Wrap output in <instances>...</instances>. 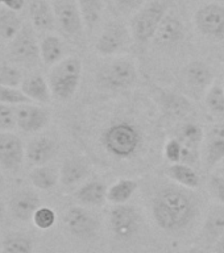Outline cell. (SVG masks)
<instances>
[{"label":"cell","instance_id":"1","mask_svg":"<svg viewBox=\"0 0 224 253\" xmlns=\"http://www.w3.org/2000/svg\"><path fill=\"white\" fill-rule=\"evenodd\" d=\"M195 198L182 186H165L156 193L152 201V215L158 228L166 233L185 231L197 217Z\"/></svg>","mask_w":224,"mask_h":253},{"label":"cell","instance_id":"2","mask_svg":"<svg viewBox=\"0 0 224 253\" xmlns=\"http://www.w3.org/2000/svg\"><path fill=\"white\" fill-rule=\"evenodd\" d=\"M102 142L111 156L127 160L134 157L141 148L142 137L136 126L128 122H118L103 132Z\"/></svg>","mask_w":224,"mask_h":253},{"label":"cell","instance_id":"3","mask_svg":"<svg viewBox=\"0 0 224 253\" xmlns=\"http://www.w3.org/2000/svg\"><path fill=\"white\" fill-rule=\"evenodd\" d=\"M166 11H168L166 1L154 0L134 13L130 24L134 43H137L138 46H145L150 41H153L154 35L162 19L165 17Z\"/></svg>","mask_w":224,"mask_h":253},{"label":"cell","instance_id":"4","mask_svg":"<svg viewBox=\"0 0 224 253\" xmlns=\"http://www.w3.org/2000/svg\"><path fill=\"white\" fill-rule=\"evenodd\" d=\"M82 75V62L77 57H67L53 66L49 75L51 94L58 100H67L77 92Z\"/></svg>","mask_w":224,"mask_h":253},{"label":"cell","instance_id":"5","mask_svg":"<svg viewBox=\"0 0 224 253\" xmlns=\"http://www.w3.org/2000/svg\"><path fill=\"white\" fill-rule=\"evenodd\" d=\"M137 69L131 59L118 58L99 70L98 82L107 90H127L137 81Z\"/></svg>","mask_w":224,"mask_h":253},{"label":"cell","instance_id":"6","mask_svg":"<svg viewBox=\"0 0 224 253\" xmlns=\"http://www.w3.org/2000/svg\"><path fill=\"white\" fill-rule=\"evenodd\" d=\"M9 57L12 61L24 66H36L41 61L40 43L31 25L24 24L19 33L11 40Z\"/></svg>","mask_w":224,"mask_h":253},{"label":"cell","instance_id":"7","mask_svg":"<svg viewBox=\"0 0 224 253\" xmlns=\"http://www.w3.org/2000/svg\"><path fill=\"white\" fill-rule=\"evenodd\" d=\"M141 217L137 209L128 203L114 205L110 211V228L119 241H128L137 235Z\"/></svg>","mask_w":224,"mask_h":253},{"label":"cell","instance_id":"8","mask_svg":"<svg viewBox=\"0 0 224 253\" xmlns=\"http://www.w3.org/2000/svg\"><path fill=\"white\" fill-rule=\"evenodd\" d=\"M134 41L131 29L122 21H108L96 40L95 49L100 55H114L122 53Z\"/></svg>","mask_w":224,"mask_h":253},{"label":"cell","instance_id":"9","mask_svg":"<svg viewBox=\"0 0 224 253\" xmlns=\"http://www.w3.org/2000/svg\"><path fill=\"white\" fill-rule=\"evenodd\" d=\"M66 229L77 239L90 240L96 236L100 223L94 213L81 206H74L67 210L65 215Z\"/></svg>","mask_w":224,"mask_h":253},{"label":"cell","instance_id":"10","mask_svg":"<svg viewBox=\"0 0 224 253\" xmlns=\"http://www.w3.org/2000/svg\"><path fill=\"white\" fill-rule=\"evenodd\" d=\"M176 137L182 144V164L194 166L201 157V146L205 140V132L199 124L193 122L182 123Z\"/></svg>","mask_w":224,"mask_h":253},{"label":"cell","instance_id":"11","mask_svg":"<svg viewBox=\"0 0 224 253\" xmlns=\"http://www.w3.org/2000/svg\"><path fill=\"white\" fill-rule=\"evenodd\" d=\"M195 25L202 35L213 40H224V7L221 4H206L195 12Z\"/></svg>","mask_w":224,"mask_h":253},{"label":"cell","instance_id":"12","mask_svg":"<svg viewBox=\"0 0 224 253\" xmlns=\"http://www.w3.org/2000/svg\"><path fill=\"white\" fill-rule=\"evenodd\" d=\"M55 21L59 29L69 37H78L82 35L83 25L82 16L79 12L78 1L75 0H55L53 5Z\"/></svg>","mask_w":224,"mask_h":253},{"label":"cell","instance_id":"13","mask_svg":"<svg viewBox=\"0 0 224 253\" xmlns=\"http://www.w3.org/2000/svg\"><path fill=\"white\" fill-rule=\"evenodd\" d=\"M186 28L177 16L168 15L162 19L153 37L154 46L162 50H170L185 40Z\"/></svg>","mask_w":224,"mask_h":253},{"label":"cell","instance_id":"14","mask_svg":"<svg viewBox=\"0 0 224 253\" xmlns=\"http://www.w3.org/2000/svg\"><path fill=\"white\" fill-rule=\"evenodd\" d=\"M182 78L190 94L199 98L213 84L214 73L206 62L193 61L182 70Z\"/></svg>","mask_w":224,"mask_h":253},{"label":"cell","instance_id":"15","mask_svg":"<svg viewBox=\"0 0 224 253\" xmlns=\"http://www.w3.org/2000/svg\"><path fill=\"white\" fill-rule=\"evenodd\" d=\"M25 149L23 141L16 134L1 132L0 133V165L8 171L16 173L23 165Z\"/></svg>","mask_w":224,"mask_h":253},{"label":"cell","instance_id":"16","mask_svg":"<svg viewBox=\"0 0 224 253\" xmlns=\"http://www.w3.org/2000/svg\"><path fill=\"white\" fill-rule=\"evenodd\" d=\"M50 120V112L44 107L32 103L21 104L16 110V126L27 133H35L46 126Z\"/></svg>","mask_w":224,"mask_h":253},{"label":"cell","instance_id":"17","mask_svg":"<svg viewBox=\"0 0 224 253\" xmlns=\"http://www.w3.org/2000/svg\"><path fill=\"white\" fill-rule=\"evenodd\" d=\"M41 206V199L32 190H20L12 195L9 201V211L12 216L20 221H29Z\"/></svg>","mask_w":224,"mask_h":253},{"label":"cell","instance_id":"18","mask_svg":"<svg viewBox=\"0 0 224 253\" xmlns=\"http://www.w3.org/2000/svg\"><path fill=\"white\" fill-rule=\"evenodd\" d=\"M206 166L213 169L224 160V122L210 126L206 133Z\"/></svg>","mask_w":224,"mask_h":253},{"label":"cell","instance_id":"19","mask_svg":"<svg viewBox=\"0 0 224 253\" xmlns=\"http://www.w3.org/2000/svg\"><path fill=\"white\" fill-rule=\"evenodd\" d=\"M224 236V205L215 203L210 207L201 231V239L206 244H217Z\"/></svg>","mask_w":224,"mask_h":253},{"label":"cell","instance_id":"20","mask_svg":"<svg viewBox=\"0 0 224 253\" xmlns=\"http://www.w3.org/2000/svg\"><path fill=\"white\" fill-rule=\"evenodd\" d=\"M160 103L162 110L165 111L168 116L177 120L187 118L193 112V104L187 96L177 92H168L161 91L160 92Z\"/></svg>","mask_w":224,"mask_h":253},{"label":"cell","instance_id":"21","mask_svg":"<svg viewBox=\"0 0 224 253\" xmlns=\"http://www.w3.org/2000/svg\"><path fill=\"white\" fill-rule=\"evenodd\" d=\"M25 154L32 165H46L57 154V142L49 137L35 138L28 144Z\"/></svg>","mask_w":224,"mask_h":253},{"label":"cell","instance_id":"22","mask_svg":"<svg viewBox=\"0 0 224 253\" xmlns=\"http://www.w3.org/2000/svg\"><path fill=\"white\" fill-rule=\"evenodd\" d=\"M29 19L37 31H53L55 27L54 9L46 0H32L29 4Z\"/></svg>","mask_w":224,"mask_h":253},{"label":"cell","instance_id":"23","mask_svg":"<svg viewBox=\"0 0 224 253\" xmlns=\"http://www.w3.org/2000/svg\"><path fill=\"white\" fill-rule=\"evenodd\" d=\"M165 175L176 182L178 186H182L185 189L193 190L201 186L199 174L194 169V166L187 165V164H182V162L172 164L165 169Z\"/></svg>","mask_w":224,"mask_h":253},{"label":"cell","instance_id":"24","mask_svg":"<svg viewBox=\"0 0 224 253\" xmlns=\"http://www.w3.org/2000/svg\"><path fill=\"white\" fill-rule=\"evenodd\" d=\"M20 87H21L24 95L31 99L32 102L46 104L50 102L51 96H53L49 83L43 75L40 74L29 75L28 78L24 79Z\"/></svg>","mask_w":224,"mask_h":253},{"label":"cell","instance_id":"25","mask_svg":"<svg viewBox=\"0 0 224 253\" xmlns=\"http://www.w3.org/2000/svg\"><path fill=\"white\" fill-rule=\"evenodd\" d=\"M107 191L104 182L94 179L86 182L75 191V199L86 206H102L107 201Z\"/></svg>","mask_w":224,"mask_h":253},{"label":"cell","instance_id":"26","mask_svg":"<svg viewBox=\"0 0 224 253\" xmlns=\"http://www.w3.org/2000/svg\"><path fill=\"white\" fill-rule=\"evenodd\" d=\"M89 174V165L79 157H69L59 169V181L65 186H73Z\"/></svg>","mask_w":224,"mask_h":253},{"label":"cell","instance_id":"27","mask_svg":"<svg viewBox=\"0 0 224 253\" xmlns=\"http://www.w3.org/2000/svg\"><path fill=\"white\" fill-rule=\"evenodd\" d=\"M41 61L47 66H54L63 57V43L58 36L47 35L40 42Z\"/></svg>","mask_w":224,"mask_h":253},{"label":"cell","instance_id":"28","mask_svg":"<svg viewBox=\"0 0 224 253\" xmlns=\"http://www.w3.org/2000/svg\"><path fill=\"white\" fill-rule=\"evenodd\" d=\"M138 182L131 178H120L114 185L108 187L107 201L112 205H124L128 203L134 191L137 190Z\"/></svg>","mask_w":224,"mask_h":253},{"label":"cell","instance_id":"29","mask_svg":"<svg viewBox=\"0 0 224 253\" xmlns=\"http://www.w3.org/2000/svg\"><path fill=\"white\" fill-rule=\"evenodd\" d=\"M29 179L36 189L47 191V190L54 189L57 186L59 181V171H57L55 168L49 166L47 164L36 166L29 173Z\"/></svg>","mask_w":224,"mask_h":253},{"label":"cell","instance_id":"30","mask_svg":"<svg viewBox=\"0 0 224 253\" xmlns=\"http://www.w3.org/2000/svg\"><path fill=\"white\" fill-rule=\"evenodd\" d=\"M77 1H78L85 29L92 32L102 19L103 1L102 0H77Z\"/></svg>","mask_w":224,"mask_h":253},{"label":"cell","instance_id":"31","mask_svg":"<svg viewBox=\"0 0 224 253\" xmlns=\"http://www.w3.org/2000/svg\"><path fill=\"white\" fill-rule=\"evenodd\" d=\"M21 17L17 12L8 8H0V37L4 40H12L23 28Z\"/></svg>","mask_w":224,"mask_h":253},{"label":"cell","instance_id":"32","mask_svg":"<svg viewBox=\"0 0 224 253\" xmlns=\"http://www.w3.org/2000/svg\"><path fill=\"white\" fill-rule=\"evenodd\" d=\"M33 241L23 233H11L3 240L1 253H32Z\"/></svg>","mask_w":224,"mask_h":253},{"label":"cell","instance_id":"33","mask_svg":"<svg viewBox=\"0 0 224 253\" xmlns=\"http://www.w3.org/2000/svg\"><path fill=\"white\" fill-rule=\"evenodd\" d=\"M205 106L211 115H224V87L221 84H211L205 94Z\"/></svg>","mask_w":224,"mask_h":253},{"label":"cell","instance_id":"34","mask_svg":"<svg viewBox=\"0 0 224 253\" xmlns=\"http://www.w3.org/2000/svg\"><path fill=\"white\" fill-rule=\"evenodd\" d=\"M32 103L28 96L24 95L21 90H17L15 87L0 86V104H8V106H21Z\"/></svg>","mask_w":224,"mask_h":253},{"label":"cell","instance_id":"35","mask_svg":"<svg viewBox=\"0 0 224 253\" xmlns=\"http://www.w3.org/2000/svg\"><path fill=\"white\" fill-rule=\"evenodd\" d=\"M24 78L21 71L12 65H0V86L15 87L21 86Z\"/></svg>","mask_w":224,"mask_h":253},{"label":"cell","instance_id":"36","mask_svg":"<svg viewBox=\"0 0 224 253\" xmlns=\"http://www.w3.org/2000/svg\"><path fill=\"white\" fill-rule=\"evenodd\" d=\"M32 221L35 225L40 229H50L57 221V215H55L54 210L46 206H40L39 210L36 211L33 215Z\"/></svg>","mask_w":224,"mask_h":253},{"label":"cell","instance_id":"37","mask_svg":"<svg viewBox=\"0 0 224 253\" xmlns=\"http://www.w3.org/2000/svg\"><path fill=\"white\" fill-rule=\"evenodd\" d=\"M16 126V110L8 104H0V130L7 132Z\"/></svg>","mask_w":224,"mask_h":253},{"label":"cell","instance_id":"38","mask_svg":"<svg viewBox=\"0 0 224 253\" xmlns=\"http://www.w3.org/2000/svg\"><path fill=\"white\" fill-rule=\"evenodd\" d=\"M164 154H165L166 160L172 162V164L181 162V158H182L181 141H179L177 137L169 138V140L166 141L165 148H164Z\"/></svg>","mask_w":224,"mask_h":253},{"label":"cell","instance_id":"39","mask_svg":"<svg viewBox=\"0 0 224 253\" xmlns=\"http://www.w3.org/2000/svg\"><path fill=\"white\" fill-rule=\"evenodd\" d=\"M209 190L211 195L219 203L224 205V177L219 174H213L209 178Z\"/></svg>","mask_w":224,"mask_h":253},{"label":"cell","instance_id":"40","mask_svg":"<svg viewBox=\"0 0 224 253\" xmlns=\"http://www.w3.org/2000/svg\"><path fill=\"white\" fill-rule=\"evenodd\" d=\"M145 3V0H115V5L123 15H134L140 11Z\"/></svg>","mask_w":224,"mask_h":253},{"label":"cell","instance_id":"41","mask_svg":"<svg viewBox=\"0 0 224 253\" xmlns=\"http://www.w3.org/2000/svg\"><path fill=\"white\" fill-rule=\"evenodd\" d=\"M25 3H27V0H1V4L4 7L15 12L21 11L25 7Z\"/></svg>","mask_w":224,"mask_h":253},{"label":"cell","instance_id":"42","mask_svg":"<svg viewBox=\"0 0 224 253\" xmlns=\"http://www.w3.org/2000/svg\"><path fill=\"white\" fill-rule=\"evenodd\" d=\"M215 251L217 253H224V236L215 244Z\"/></svg>","mask_w":224,"mask_h":253},{"label":"cell","instance_id":"43","mask_svg":"<svg viewBox=\"0 0 224 253\" xmlns=\"http://www.w3.org/2000/svg\"><path fill=\"white\" fill-rule=\"evenodd\" d=\"M185 253H210V252L206 248H202V247H194V248L189 249V251Z\"/></svg>","mask_w":224,"mask_h":253},{"label":"cell","instance_id":"44","mask_svg":"<svg viewBox=\"0 0 224 253\" xmlns=\"http://www.w3.org/2000/svg\"><path fill=\"white\" fill-rule=\"evenodd\" d=\"M4 216H5V207H4L3 203H0V224L3 223Z\"/></svg>","mask_w":224,"mask_h":253},{"label":"cell","instance_id":"45","mask_svg":"<svg viewBox=\"0 0 224 253\" xmlns=\"http://www.w3.org/2000/svg\"><path fill=\"white\" fill-rule=\"evenodd\" d=\"M217 174H219V175H223L224 177V160L221 162V164H219V165H218V173Z\"/></svg>","mask_w":224,"mask_h":253},{"label":"cell","instance_id":"46","mask_svg":"<svg viewBox=\"0 0 224 253\" xmlns=\"http://www.w3.org/2000/svg\"><path fill=\"white\" fill-rule=\"evenodd\" d=\"M3 190H4V179L3 177L0 175V194L3 193Z\"/></svg>","mask_w":224,"mask_h":253},{"label":"cell","instance_id":"47","mask_svg":"<svg viewBox=\"0 0 224 253\" xmlns=\"http://www.w3.org/2000/svg\"><path fill=\"white\" fill-rule=\"evenodd\" d=\"M49 253H55V252H49Z\"/></svg>","mask_w":224,"mask_h":253},{"label":"cell","instance_id":"48","mask_svg":"<svg viewBox=\"0 0 224 253\" xmlns=\"http://www.w3.org/2000/svg\"><path fill=\"white\" fill-rule=\"evenodd\" d=\"M0 4H1V0H0Z\"/></svg>","mask_w":224,"mask_h":253},{"label":"cell","instance_id":"49","mask_svg":"<svg viewBox=\"0 0 224 253\" xmlns=\"http://www.w3.org/2000/svg\"><path fill=\"white\" fill-rule=\"evenodd\" d=\"M223 87H224V84H223Z\"/></svg>","mask_w":224,"mask_h":253}]
</instances>
